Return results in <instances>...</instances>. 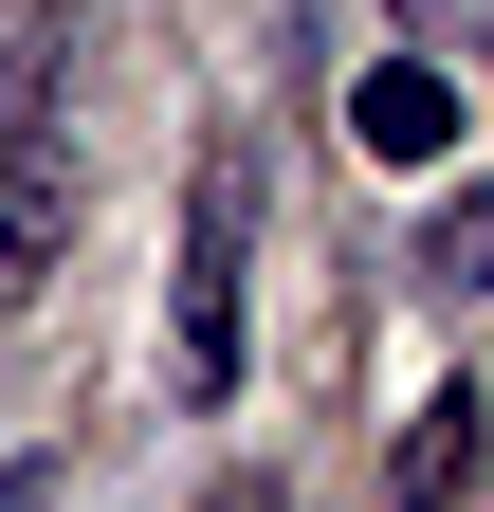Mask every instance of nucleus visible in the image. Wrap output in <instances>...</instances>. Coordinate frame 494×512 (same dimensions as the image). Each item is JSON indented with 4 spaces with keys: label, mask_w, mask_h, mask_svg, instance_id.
I'll return each mask as SVG.
<instances>
[{
    "label": "nucleus",
    "mask_w": 494,
    "mask_h": 512,
    "mask_svg": "<svg viewBox=\"0 0 494 512\" xmlns=\"http://www.w3.org/2000/svg\"><path fill=\"white\" fill-rule=\"evenodd\" d=\"M92 220V147H74V19L0 37V293H37Z\"/></svg>",
    "instance_id": "1"
},
{
    "label": "nucleus",
    "mask_w": 494,
    "mask_h": 512,
    "mask_svg": "<svg viewBox=\"0 0 494 512\" xmlns=\"http://www.w3.org/2000/svg\"><path fill=\"white\" fill-rule=\"evenodd\" d=\"M238 311H257V147L202 128V165H183V293H165L183 403H238Z\"/></svg>",
    "instance_id": "2"
},
{
    "label": "nucleus",
    "mask_w": 494,
    "mask_h": 512,
    "mask_svg": "<svg viewBox=\"0 0 494 512\" xmlns=\"http://www.w3.org/2000/svg\"><path fill=\"white\" fill-rule=\"evenodd\" d=\"M385 512H494V384H421V421L385 439Z\"/></svg>",
    "instance_id": "3"
},
{
    "label": "nucleus",
    "mask_w": 494,
    "mask_h": 512,
    "mask_svg": "<svg viewBox=\"0 0 494 512\" xmlns=\"http://www.w3.org/2000/svg\"><path fill=\"white\" fill-rule=\"evenodd\" d=\"M348 147L421 183V165H440V147H458V74H440V55H385V74H366V92H348Z\"/></svg>",
    "instance_id": "4"
},
{
    "label": "nucleus",
    "mask_w": 494,
    "mask_h": 512,
    "mask_svg": "<svg viewBox=\"0 0 494 512\" xmlns=\"http://www.w3.org/2000/svg\"><path fill=\"white\" fill-rule=\"evenodd\" d=\"M421 293H440V311H476V293H494V183H458V202L421 220Z\"/></svg>",
    "instance_id": "5"
},
{
    "label": "nucleus",
    "mask_w": 494,
    "mask_h": 512,
    "mask_svg": "<svg viewBox=\"0 0 494 512\" xmlns=\"http://www.w3.org/2000/svg\"><path fill=\"white\" fill-rule=\"evenodd\" d=\"M0 512H55V458H19V476H0Z\"/></svg>",
    "instance_id": "6"
},
{
    "label": "nucleus",
    "mask_w": 494,
    "mask_h": 512,
    "mask_svg": "<svg viewBox=\"0 0 494 512\" xmlns=\"http://www.w3.org/2000/svg\"><path fill=\"white\" fill-rule=\"evenodd\" d=\"M220 512H275V494H257V476H220Z\"/></svg>",
    "instance_id": "7"
}]
</instances>
